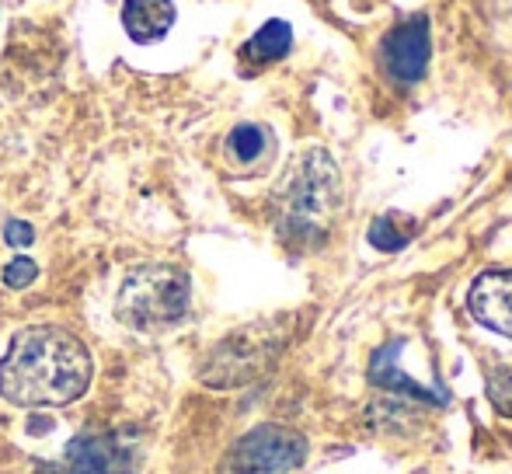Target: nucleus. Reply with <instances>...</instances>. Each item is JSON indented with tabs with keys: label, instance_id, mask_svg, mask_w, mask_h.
I'll use <instances>...</instances> for the list:
<instances>
[{
	"label": "nucleus",
	"instance_id": "nucleus-6",
	"mask_svg": "<svg viewBox=\"0 0 512 474\" xmlns=\"http://www.w3.org/2000/svg\"><path fill=\"white\" fill-rule=\"evenodd\" d=\"M432 60V32L425 14L398 21L380 42V67L398 88H415Z\"/></svg>",
	"mask_w": 512,
	"mask_h": 474
},
{
	"label": "nucleus",
	"instance_id": "nucleus-8",
	"mask_svg": "<svg viewBox=\"0 0 512 474\" xmlns=\"http://www.w3.org/2000/svg\"><path fill=\"white\" fill-rule=\"evenodd\" d=\"M467 311L488 332L512 342V269L481 272L467 293Z\"/></svg>",
	"mask_w": 512,
	"mask_h": 474
},
{
	"label": "nucleus",
	"instance_id": "nucleus-11",
	"mask_svg": "<svg viewBox=\"0 0 512 474\" xmlns=\"http://www.w3.org/2000/svg\"><path fill=\"white\" fill-rule=\"evenodd\" d=\"M175 25V4L171 0H126L122 4V28L133 42H161Z\"/></svg>",
	"mask_w": 512,
	"mask_h": 474
},
{
	"label": "nucleus",
	"instance_id": "nucleus-13",
	"mask_svg": "<svg viewBox=\"0 0 512 474\" xmlns=\"http://www.w3.org/2000/svg\"><path fill=\"white\" fill-rule=\"evenodd\" d=\"M411 237V224L401 227L398 213H387V217H377L370 224V244L377 251H401Z\"/></svg>",
	"mask_w": 512,
	"mask_h": 474
},
{
	"label": "nucleus",
	"instance_id": "nucleus-3",
	"mask_svg": "<svg viewBox=\"0 0 512 474\" xmlns=\"http://www.w3.org/2000/svg\"><path fill=\"white\" fill-rule=\"evenodd\" d=\"M192 283L178 265L150 262L126 272L115 290V318L133 332H164L189 314Z\"/></svg>",
	"mask_w": 512,
	"mask_h": 474
},
{
	"label": "nucleus",
	"instance_id": "nucleus-2",
	"mask_svg": "<svg viewBox=\"0 0 512 474\" xmlns=\"http://www.w3.org/2000/svg\"><path fill=\"white\" fill-rule=\"evenodd\" d=\"M338 206H342V175L331 154L321 147L304 150L272 196L276 231L297 251L321 248L335 227Z\"/></svg>",
	"mask_w": 512,
	"mask_h": 474
},
{
	"label": "nucleus",
	"instance_id": "nucleus-1",
	"mask_svg": "<svg viewBox=\"0 0 512 474\" xmlns=\"http://www.w3.org/2000/svg\"><path fill=\"white\" fill-rule=\"evenodd\" d=\"M95 377L91 349L60 325H28L0 359V394L18 408H60L84 398Z\"/></svg>",
	"mask_w": 512,
	"mask_h": 474
},
{
	"label": "nucleus",
	"instance_id": "nucleus-9",
	"mask_svg": "<svg viewBox=\"0 0 512 474\" xmlns=\"http://www.w3.org/2000/svg\"><path fill=\"white\" fill-rule=\"evenodd\" d=\"M272 154H276V136L262 122H241L223 140V157L230 161V168L244 171V175L265 168L272 161Z\"/></svg>",
	"mask_w": 512,
	"mask_h": 474
},
{
	"label": "nucleus",
	"instance_id": "nucleus-15",
	"mask_svg": "<svg viewBox=\"0 0 512 474\" xmlns=\"http://www.w3.org/2000/svg\"><path fill=\"white\" fill-rule=\"evenodd\" d=\"M35 276H39V265H35L32 258H25V255L11 258V262L4 265V272H0L4 286H11V290H25V286H32Z\"/></svg>",
	"mask_w": 512,
	"mask_h": 474
},
{
	"label": "nucleus",
	"instance_id": "nucleus-10",
	"mask_svg": "<svg viewBox=\"0 0 512 474\" xmlns=\"http://www.w3.org/2000/svg\"><path fill=\"white\" fill-rule=\"evenodd\" d=\"M405 349V339H391L387 346H380L377 353H373V363H370V384L380 387V391H394L401 394V398H415V401H425V405H443L446 394L443 391H425V387H418L415 380L405 377V373L398 370V353Z\"/></svg>",
	"mask_w": 512,
	"mask_h": 474
},
{
	"label": "nucleus",
	"instance_id": "nucleus-4",
	"mask_svg": "<svg viewBox=\"0 0 512 474\" xmlns=\"http://www.w3.org/2000/svg\"><path fill=\"white\" fill-rule=\"evenodd\" d=\"M286 346V328L283 318L279 321H262V325H244L234 335L220 342L213 353L206 356L199 377L209 387H241L248 380H255L258 373H265L276 356Z\"/></svg>",
	"mask_w": 512,
	"mask_h": 474
},
{
	"label": "nucleus",
	"instance_id": "nucleus-7",
	"mask_svg": "<svg viewBox=\"0 0 512 474\" xmlns=\"http://www.w3.org/2000/svg\"><path fill=\"white\" fill-rule=\"evenodd\" d=\"M42 474H133V454L112 433H84L67 447L60 468Z\"/></svg>",
	"mask_w": 512,
	"mask_h": 474
},
{
	"label": "nucleus",
	"instance_id": "nucleus-5",
	"mask_svg": "<svg viewBox=\"0 0 512 474\" xmlns=\"http://www.w3.org/2000/svg\"><path fill=\"white\" fill-rule=\"evenodd\" d=\"M307 457V440L276 422L248 429L227 447L216 474H290Z\"/></svg>",
	"mask_w": 512,
	"mask_h": 474
},
{
	"label": "nucleus",
	"instance_id": "nucleus-14",
	"mask_svg": "<svg viewBox=\"0 0 512 474\" xmlns=\"http://www.w3.org/2000/svg\"><path fill=\"white\" fill-rule=\"evenodd\" d=\"M488 398L502 415H512V366H495L488 370Z\"/></svg>",
	"mask_w": 512,
	"mask_h": 474
},
{
	"label": "nucleus",
	"instance_id": "nucleus-16",
	"mask_svg": "<svg viewBox=\"0 0 512 474\" xmlns=\"http://www.w3.org/2000/svg\"><path fill=\"white\" fill-rule=\"evenodd\" d=\"M4 241L11 244V248H28V244L35 241V227L25 224V220H7V224H4Z\"/></svg>",
	"mask_w": 512,
	"mask_h": 474
},
{
	"label": "nucleus",
	"instance_id": "nucleus-12",
	"mask_svg": "<svg viewBox=\"0 0 512 474\" xmlns=\"http://www.w3.org/2000/svg\"><path fill=\"white\" fill-rule=\"evenodd\" d=\"M290 49H293V28H290V21L272 18V21H265V25L258 28V32L248 39V46L241 49V60L265 67V63H279L286 53H290Z\"/></svg>",
	"mask_w": 512,
	"mask_h": 474
}]
</instances>
